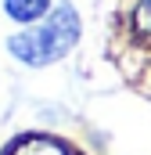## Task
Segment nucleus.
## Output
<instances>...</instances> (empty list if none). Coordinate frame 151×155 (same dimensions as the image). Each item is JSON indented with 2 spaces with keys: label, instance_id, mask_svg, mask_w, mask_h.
<instances>
[{
  "label": "nucleus",
  "instance_id": "1",
  "mask_svg": "<svg viewBox=\"0 0 151 155\" xmlns=\"http://www.w3.org/2000/svg\"><path fill=\"white\" fill-rule=\"evenodd\" d=\"M79 36H83V18H79L76 4L61 0L43 22L11 33L7 54L25 69H47V65H58L61 58H69L79 43Z\"/></svg>",
  "mask_w": 151,
  "mask_h": 155
},
{
  "label": "nucleus",
  "instance_id": "2",
  "mask_svg": "<svg viewBox=\"0 0 151 155\" xmlns=\"http://www.w3.org/2000/svg\"><path fill=\"white\" fill-rule=\"evenodd\" d=\"M54 7H58L54 0H4V15H7L18 29H29V25L43 22Z\"/></svg>",
  "mask_w": 151,
  "mask_h": 155
},
{
  "label": "nucleus",
  "instance_id": "3",
  "mask_svg": "<svg viewBox=\"0 0 151 155\" xmlns=\"http://www.w3.org/2000/svg\"><path fill=\"white\" fill-rule=\"evenodd\" d=\"M7 155H72V148L54 137H25V141H14Z\"/></svg>",
  "mask_w": 151,
  "mask_h": 155
},
{
  "label": "nucleus",
  "instance_id": "4",
  "mask_svg": "<svg viewBox=\"0 0 151 155\" xmlns=\"http://www.w3.org/2000/svg\"><path fill=\"white\" fill-rule=\"evenodd\" d=\"M130 25H133L137 36L151 40V0H137V4H133V11H130Z\"/></svg>",
  "mask_w": 151,
  "mask_h": 155
}]
</instances>
